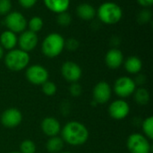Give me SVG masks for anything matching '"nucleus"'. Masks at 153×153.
Masks as SVG:
<instances>
[{
    "instance_id": "nucleus-17",
    "label": "nucleus",
    "mask_w": 153,
    "mask_h": 153,
    "mask_svg": "<svg viewBox=\"0 0 153 153\" xmlns=\"http://www.w3.org/2000/svg\"><path fill=\"white\" fill-rule=\"evenodd\" d=\"M17 35L9 30H5L0 34V45L4 49L9 51L15 48V47L17 46Z\"/></svg>"
},
{
    "instance_id": "nucleus-36",
    "label": "nucleus",
    "mask_w": 153,
    "mask_h": 153,
    "mask_svg": "<svg viewBox=\"0 0 153 153\" xmlns=\"http://www.w3.org/2000/svg\"><path fill=\"white\" fill-rule=\"evenodd\" d=\"M59 153H72V152H59Z\"/></svg>"
},
{
    "instance_id": "nucleus-21",
    "label": "nucleus",
    "mask_w": 153,
    "mask_h": 153,
    "mask_svg": "<svg viewBox=\"0 0 153 153\" xmlns=\"http://www.w3.org/2000/svg\"><path fill=\"white\" fill-rule=\"evenodd\" d=\"M133 95H134V101L138 105L145 106L150 102V99H151L150 92L147 89H145L143 87L136 88V90L134 91Z\"/></svg>"
},
{
    "instance_id": "nucleus-27",
    "label": "nucleus",
    "mask_w": 153,
    "mask_h": 153,
    "mask_svg": "<svg viewBox=\"0 0 153 153\" xmlns=\"http://www.w3.org/2000/svg\"><path fill=\"white\" fill-rule=\"evenodd\" d=\"M56 22L60 26L66 27V26L71 24V22H72V16H71V14L68 12L61 13L57 14Z\"/></svg>"
},
{
    "instance_id": "nucleus-1",
    "label": "nucleus",
    "mask_w": 153,
    "mask_h": 153,
    "mask_svg": "<svg viewBox=\"0 0 153 153\" xmlns=\"http://www.w3.org/2000/svg\"><path fill=\"white\" fill-rule=\"evenodd\" d=\"M61 138L71 146L83 145L89 139L90 133L85 125L79 121H69L61 128Z\"/></svg>"
},
{
    "instance_id": "nucleus-26",
    "label": "nucleus",
    "mask_w": 153,
    "mask_h": 153,
    "mask_svg": "<svg viewBox=\"0 0 153 153\" xmlns=\"http://www.w3.org/2000/svg\"><path fill=\"white\" fill-rule=\"evenodd\" d=\"M21 153H36V144L31 140H24L20 144Z\"/></svg>"
},
{
    "instance_id": "nucleus-8",
    "label": "nucleus",
    "mask_w": 153,
    "mask_h": 153,
    "mask_svg": "<svg viewBox=\"0 0 153 153\" xmlns=\"http://www.w3.org/2000/svg\"><path fill=\"white\" fill-rule=\"evenodd\" d=\"M4 25L15 34L22 33L27 28V19L21 12L11 11L4 17Z\"/></svg>"
},
{
    "instance_id": "nucleus-32",
    "label": "nucleus",
    "mask_w": 153,
    "mask_h": 153,
    "mask_svg": "<svg viewBox=\"0 0 153 153\" xmlns=\"http://www.w3.org/2000/svg\"><path fill=\"white\" fill-rule=\"evenodd\" d=\"M134 81L136 86H137V85L142 86V85H143V84L145 83V82H146V76H145L144 74H136V77H135V79H134Z\"/></svg>"
},
{
    "instance_id": "nucleus-7",
    "label": "nucleus",
    "mask_w": 153,
    "mask_h": 153,
    "mask_svg": "<svg viewBox=\"0 0 153 153\" xmlns=\"http://www.w3.org/2000/svg\"><path fill=\"white\" fill-rule=\"evenodd\" d=\"M25 76L27 81L33 85H42L48 81L49 74L46 67L41 65H31L26 68Z\"/></svg>"
},
{
    "instance_id": "nucleus-31",
    "label": "nucleus",
    "mask_w": 153,
    "mask_h": 153,
    "mask_svg": "<svg viewBox=\"0 0 153 153\" xmlns=\"http://www.w3.org/2000/svg\"><path fill=\"white\" fill-rule=\"evenodd\" d=\"M19 4L24 9H30L37 4L38 0H18Z\"/></svg>"
},
{
    "instance_id": "nucleus-22",
    "label": "nucleus",
    "mask_w": 153,
    "mask_h": 153,
    "mask_svg": "<svg viewBox=\"0 0 153 153\" xmlns=\"http://www.w3.org/2000/svg\"><path fill=\"white\" fill-rule=\"evenodd\" d=\"M27 27L28 30L35 33H38L43 29L44 21L40 16H33L29 21H27Z\"/></svg>"
},
{
    "instance_id": "nucleus-34",
    "label": "nucleus",
    "mask_w": 153,
    "mask_h": 153,
    "mask_svg": "<svg viewBox=\"0 0 153 153\" xmlns=\"http://www.w3.org/2000/svg\"><path fill=\"white\" fill-rule=\"evenodd\" d=\"M110 42H111V44H112L115 48H117V47L120 44V39H119V38H117V37H113V38H111V39H110Z\"/></svg>"
},
{
    "instance_id": "nucleus-12",
    "label": "nucleus",
    "mask_w": 153,
    "mask_h": 153,
    "mask_svg": "<svg viewBox=\"0 0 153 153\" xmlns=\"http://www.w3.org/2000/svg\"><path fill=\"white\" fill-rule=\"evenodd\" d=\"M22 121V114L16 108H6L0 117V122L6 128H14L21 125Z\"/></svg>"
},
{
    "instance_id": "nucleus-4",
    "label": "nucleus",
    "mask_w": 153,
    "mask_h": 153,
    "mask_svg": "<svg viewBox=\"0 0 153 153\" xmlns=\"http://www.w3.org/2000/svg\"><path fill=\"white\" fill-rule=\"evenodd\" d=\"M4 65L12 72H21L26 69L30 64V54L20 49L13 48L4 56Z\"/></svg>"
},
{
    "instance_id": "nucleus-28",
    "label": "nucleus",
    "mask_w": 153,
    "mask_h": 153,
    "mask_svg": "<svg viewBox=\"0 0 153 153\" xmlns=\"http://www.w3.org/2000/svg\"><path fill=\"white\" fill-rule=\"evenodd\" d=\"M12 10L11 0H0V15L5 16Z\"/></svg>"
},
{
    "instance_id": "nucleus-19",
    "label": "nucleus",
    "mask_w": 153,
    "mask_h": 153,
    "mask_svg": "<svg viewBox=\"0 0 153 153\" xmlns=\"http://www.w3.org/2000/svg\"><path fill=\"white\" fill-rule=\"evenodd\" d=\"M125 69L130 74H137L143 69V62L141 58L136 56H131L124 61Z\"/></svg>"
},
{
    "instance_id": "nucleus-16",
    "label": "nucleus",
    "mask_w": 153,
    "mask_h": 153,
    "mask_svg": "<svg viewBox=\"0 0 153 153\" xmlns=\"http://www.w3.org/2000/svg\"><path fill=\"white\" fill-rule=\"evenodd\" d=\"M43 3L48 11L59 14L68 11L71 0H43Z\"/></svg>"
},
{
    "instance_id": "nucleus-24",
    "label": "nucleus",
    "mask_w": 153,
    "mask_h": 153,
    "mask_svg": "<svg viewBox=\"0 0 153 153\" xmlns=\"http://www.w3.org/2000/svg\"><path fill=\"white\" fill-rule=\"evenodd\" d=\"M152 19V12L150 8H143L137 15V21L141 24H147Z\"/></svg>"
},
{
    "instance_id": "nucleus-10",
    "label": "nucleus",
    "mask_w": 153,
    "mask_h": 153,
    "mask_svg": "<svg viewBox=\"0 0 153 153\" xmlns=\"http://www.w3.org/2000/svg\"><path fill=\"white\" fill-rule=\"evenodd\" d=\"M112 97V88L106 81L99 82L92 90L93 101L97 104H106Z\"/></svg>"
},
{
    "instance_id": "nucleus-5",
    "label": "nucleus",
    "mask_w": 153,
    "mask_h": 153,
    "mask_svg": "<svg viewBox=\"0 0 153 153\" xmlns=\"http://www.w3.org/2000/svg\"><path fill=\"white\" fill-rule=\"evenodd\" d=\"M127 150L130 153H151L152 145L150 140L142 134H132L126 141Z\"/></svg>"
},
{
    "instance_id": "nucleus-30",
    "label": "nucleus",
    "mask_w": 153,
    "mask_h": 153,
    "mask_svg": "<svg viewBox=\"0 0 153 153\" xmlns=\"http://www.w3.org/2000/svg\"><path fill=\"white\" fill-rule=\"evenodd\" d=\"M69 92L73 97L78 98L82 93V87L80 83H78V82H73V83H71V85L69 87Z\"/></svg>"
},
{
    "instance_id": "nucleus-20",
    "label": "nucleus",
    "mask_w": 153,
    "mask_h": 153,
    "mask_svg": "<svg viewBox=\"0 0 153 153\" xmlns=\"http://www.w3.org/2000/svg\"><path fill=\"white\" fill-rule=\"evenodd\" d=\"M65 142L61 138V136H53L49 137L46 143V149L49 153H59L64 149Z\"/></svg>"
},
{
    "instance_id": "nucleus-2",
    "label": "nucleus",
    "mask_w": 153,
    "mask_h": 153,
    "mask_svg": "<svg viewBox=\"0 0 153 153\" xmlns=\"http://www.w3.org/2000/svg\"><path fill=\"white\" fill-rule=\"evenodd\" d=\"M96 15L100 22L106 25H114L121 21L123 10L118 4L108 1L102 3L99 6L96 11Z\"/></svg>"
},
{
    "instance_id": "nucleus-37",
    "label": "nucleus",
    "mask_w": 153,
    "mask_h": 153,
    "mask_svg": "<svg viewBox=\"0 0 153 153\" xmlns=\"http://www.w3.org/2000/svg\"><path fill=\"white\" fill-rule=\"evenodd\" d=\"M9 153H21L20 152H11Z\"/></svg>"
},
{
    "instance_id": "nucleus-35",
    "label": "nucleus",
    "mask_w": 153,
    "mask_h": 153,
    "mask_svg": "<svg viewBox=\"0 0 153 153\" xmlns=\"http://www.w3.org/2000/svg\"><path fill=\"white\" fill-rule=\"evenodd\" d=\"M4 49L1 47V45H0V60L4 57Z\"/></svg>"
},
{
    "instance_id": "nucleus-23",
    "label": "nucleus",
    "mask_w": 153,
    "mask_h": 153,
    "mask_svg": "<svg viewBox=\"0 0 153 153\" xmlns=\"http://www.w3.org/2000/svg\"><path fill=\"white\" fill-rule=\"evenodd\" d=\"M142 130L143 135L149 140L153 139V117H148L142 122Z\"/></svg>"
},
{
    "instance_id": "nucleus-33",
    "label": "nucleus",
    "mask_w": 153,
    "mask_h": 153,
    "mask_svg": "<svg viewBox=\"0 0 153 153\" xmlns=\"http://www.w3.org/2000/svg\"><path fill=\"white\" fill-rule=\"evenodd\" d=\"M143 8H151L153 5V0H136Z\"/></svg>"
},
{
    "instance_id": "nucleus-6",
    "label": "nucleus",
    "mask_w": 153,
    "mask_h": 153,
    "mask_svg": "<svg viewBox=\"0 0 153 153\" xmlns=\"http://www.w3.org/2000/svg\"><path fill=\"white\" fill-rule=\"evenodd\" d=\"M137 86L133 78L129 76H121L115 81L112 90L119 99L125 100L132 96Z\"/></svg>"
},
{
    "instance_id": "nucleus-29",
    "label": "nucleus",
    "mask_w": 153,
    "mask_h": 153,
    "mask_svg": "<svg viewBox=\"0 0 153 153\" xmlns=\"http://www.w3.org/2000/svg\"><path fill=\"white\" fill-rule=\"evenodd\" d=\"M80 47V42L74 38H70L65 42V48L69 51H76Z\"/></svg>"
},
{
    "instance_id": "nucleus-15",
    "label": "nucleus",
    "mask_w": 153,
    "mask_h": 153,
    "mask_svg": "<svg viewBox=\"0 0 153 153\" xmlns=\"http://www.w3.org/2000/svg\"><path fill=\"white\" fill-rule=\"evenodd\" d=\"M41 130L43 134L48 137L56 136L61 132V125L60 122L53 117H45L40 124Z\"/></svg>"
},
{
    "instance_id": "nucleus-25",
    "label": "nucleus",
    "mask_w": 153,
    "mask_h": 153,
    "mask_svg": "<svg viewBox=\"0 0 153 153\" xmlns=\"http://www.w3.org/2000/svg\"><path fill=\"white\" fill-rule=\"evenodd\" d=\"M41 90H42V92L46 96L51 97V96H54L56 93L57 87H56L55 82H53L51 81H47L41 85Z\"/></svg>"
},
{
    "instance_id": "nucleus-18",
    "label": "nucleus",
    "mask_w": 153,
    "mask_h": 153,
    "mask_svg": "<svg viewBox=\"0 0 153 153\" xmlns=\"http://www.w3.org/2000/svg\"><path fill=\"white\" fill-rule=\"evenodd\" d=\"M76 14L83 21H91L96 16V9L89 3H82L77 6Z\"/></svg>"
},
{
    "instance_id": "nucleus-3",
    "label": "nucleus",
    "mask_w": 153,
    "mask_h": 153,
    "mask_svg": "<svg viewBox=\"0 0 153 153\" xmlns=\"http://www.w3.org/2000/svg\"><path fill=\"white\" fill-rule=\"evenodd\" d=\"M65 38L58 32L48 34L41 42V52L48 58L57 57L65 49Z\"/></svg>"
},
{
    "instance_id": "nucleus-14",
    "label": "nucleus",
    "mask_w": 153,
    "mask_h": 153,
    "mask_svg": "<svg viewBox=\"0 0 153 153\" xmlns=\"http://www.w3.org/2000/svg\"><path fill=\"white\" fill-rule=\"evenodd\" d=\"M125 61L123 52L117 48H113L109 49L105 56V63L109 69L116 70L118 69Z\"/></svg>"
},
{
    "instance_id": "nucleus-13",
    "label": "nucleus",
    "mask_w": 153,
    "mask_h": 153,
    "mask_svg": "<svg viewBox=\"0 0 153 153\" xmlns=\"http://www.w3.org/2000/svg\"><path fill=\"white\" fill-rule=\"evenodd\" d=\"M39 43V37L37 33L30 30H25L22 33H20V36L18 37L17 44L19 46V48L30 53V51H33Z\"/></svg>"
},
{
    "instance_id": "nucleus-9",
    "label": "nucleus",
    "mask_w": 153,
    "mask_h": 153,
    "mask_svg": "<svg viewBox=\"0 0 153 153\" xmlns=\"http://www.w3.org/2000/svg\"><path fill=\"white\" fill-rule=\"evenodd\" d=\"M61 74L66 82L70 83L77 82L82 75V70L77 63L65 61L61 66Z\"/></svg>"
},
{
    "instance_id": "nucleus-11",
    "label": "nucleus",
    "mask_w": 153,
    "mask_h": 153,
    "mask_svg": "<svg viewBox=\"0 0 153 153\" xmlns=\"http://www.w3.org/2000/svg\"><path fill=\"white\" fill-rule=\"evenodd\" d=\"M130 113V106L124 99L114 100L108 106V114L115 120H123L128 117Z\"/></svg>"
}]
</instances>
